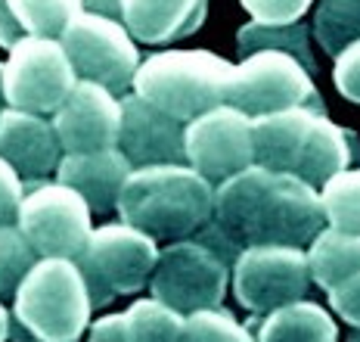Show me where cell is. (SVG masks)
<instances>
[{"label":"cell","mask_w":360,"mask_h":342,"mask_svg":"<svg viewBox=\"0 0 360 342\" xmlns=\"http://www.w3.org/2000/svg\"><path fill=\"white\" fill-rule=\"evenodd\" d=\"M314 0H243V6L258 22H276V25H289V22H302Z\"/></svg>","instance_id":"obj_30"},{"label":"cell","mask_w":360,"mask_h":342,"mask_svg":"<svg viewBox=\"0 0 360 342\" xmlns=\"http://www.w3.org/2000/svg\"><path fill=\"white\" fill-rule=\"evenodd\" d=\"M208 0H124V25L134 41L171 44L199 32Z\"/></svg>","instance_id":"obj_18"},{"label":"cell","mask_w":360,"mask_h":342,"mask_svg":"<svg viewBox=\"0 0 360 342\" xmlns=\"http://www.w3.org/2000/svg\"><path fill=\"white\" fill-rule=\"evenodd\" d=\"M233 69L236 65L208 50H165L140 63L134 91L162 113L190 125L227 103Z\"/></svg>","instance_id":"obj_4"},{"label":"cell","mask_w":360,"mask_h":342,"mask_svg":"<svg viewBox=\"0 0 360 342\" xmlns=\"http://www.w3.org/2000/svg\"><path fill=\"white\" fill-rule=\"evenodd\" d=\"M59 44L65 47L81 81H96L115 96L127 94V87L134 84V75L140 69V50L122 19L81 10L63 32Z\"/></svg>","instance_id":"obj_8"},{"label":"cell","mask_w":360,"mask_h":342,"mask_svg":"<svg viewBox=\"0 0 360 342\" xmlns=\"http://www.w3.org/2000/svg\"><path fill=\"white\" fill-rule=\"evenodd\" d=\"M6 106V65L0 63V109Z\"/></svg>","instance_id":"obj_35"},{"label":"cell","mask_w":360,"mask_h":342,"mask_svg":"<svg viewBox=\"0 0 360 342\" xmlns=\"http://www.w3.org/2000/svg\"><path fill=\"white\" fill-rule=\"evenodd\" d=\"M78 84L59 38H25L6 59V106L34 115H56Z\"/></svg>","instance_id":"obj_11"},{"label":"cell","mask_w":360,"mask_h":342,"mask_svg":"<svg viewBox=\"0 0 360 342\" xmlns=\"http://www.w3.org/2000/svg\"><path fill=\"white\" fill-rule=\"evenodd\" d=\"M186 162L212 184H221L255 165L252 115L224 103L193 118L186 125Z\"/></svg>","instance_id":"obj_12"},{"label":"cell","mask_w":360,"mask_h":342,"mask_svg":"<svg viewBox=\"0 0 360 342\" xmlns=\"http://www.w3.org/2000/svg\"><path fill=\"white\" fill-rule=\"evenodd\" d=\"M118 215L153 240H186L214 218V184L193 165H146L127 177Z\"/></svg>","instance_id":"obj_2"},{"label":"cell","mask_w":360,"mask_h":342,"mask_svg":"<svg viewBox=\"0 0 360 342\" xmlns=\"http://www.w3.org/2000/svg\"><path fill=\"white\" fill-rule=\"evenodd\" d=\"M131 171V159L118 146L100 153H65L56 168V181L75 187L87 199L90 209L106 215L118 209V199H122Z\"/></svg>","instance_id":"obj_16"},{"label":"cell","mask_w":360,"mask_h":342,"mask_svg":"<svg viewBox=\"0 0 360 342\" xmlns=\"http://www.w3.org/2000/svg\"><path fill=\"white\" fill-rule=\"evenodd\" d=\"M81 0H0V47L13 50L25 38H63Z\"/></svg>","instance_id":"obj_21"},{"label":"cell","mask_w":360,"mask_h":342,"mask_svg":"<svg viewBox=\"0 0 360 342\" xmlns=\"http://www.w3.org/2000/svg\"><path fill=\"white\" fill-rule=\"evenodd\" d=\"M245 327L258 342H335L339 324L320 302L298 299L292 305L270 311V315H252Z\"/></svg>","instance_id":"obj_22"},{"label":"cell","mask_w":360,"mask_h":342,"mask_svg":"<svg viewBox=\"0 0 360 342\" xmlns=\"http://www.w3.org/2000/svg\"><path fill=\"white\" fill-rule=\"evenodd\" d=\"M314 284L311 258L302 246H245L233 265V296L249 315L307 299Z\"/></svg>","instance_id":"obj_10"},{"label":"cell","mask_w":360,"mask_h":342,"mask_svg":"<svg viewBox=\"0 0 360 342\" xmlns=\"http://www.w3.org/2000/svg\"><path fill=\"white\" fill-rule=\"evenodd\" d=\"M230 277H233V267L212 246L199 243L196 236H186L159 252L149 289L155 299H162L171 308L196 315L205 308H221Z\"/></svg>","instance_id":"obj_7"},{"label":"cell","mask_w":360,"mask_h":342,"mask_svg":"<svg viewBox=\"0 0 360 342\" xmlns=\"http://www.w3.org/2000/svg\"><path fill=\"white\" fill-rule=\"evenodd\" d=\"M10 317H13V311H6L4 305H0V342L10 339Z\"/></svg>","instance_id":"obj_34"},{"label":"cell","mask_w":360,"mask_h":342,"mask_svg":"<svg viewBox=\"0 0 360 342\" xmlns=\"http://www.w3.org/2000/svg\"><path fill=\"white\" fill-rule=\"evenodd\" d=\"M184 333L186 315L155 296L90 324V342H184Z\"/></svg>","instance_id":"obj_17"},{"label":"cell","mask_w":360,"mask_h":342,"mask_svg":"<svg viewBox=\"0 0 360 342\" xmlns=\"http://www.w3.org/2000/svg\"><path fill=\"white\" fill-rule=\"evenodd\" d=\"M90 205L69 184H25L19 221L22 234L32 240L41 258H75L84 252L90 234Z\"/></svg>","instance_id":"obj_9"},{"label":"cell","mask_w":360,"mask_h":342,"mask_svg":"<svg viewBox=\"0 0 360 342\" xmlns=\"http://www.w3.org/2000/svg\"><path fill=\"white\" fill-rule=\"evenodd\" d=\"M37 265V249L32 246L19 224L0 227V299H16L22 280Z\"/></svg>","instance_id":"obj_27"},{"label":"cell","mask_w":360,"mask_h":342,"mask_svg":"<svg viewBox=\"0 0 360 342\" xmlns=\"http://www.w3.org/2000/svg\"><path fill=\"white\" fill-rule=\"evenodd\" d=\"M329 308H333L345 324L360 327V274H354L351 280H345L342 286H335L333 293H329Z\"/></svg>","instance_id":"obj_32"},{"label":"cell","mask_w":360,"mask_h":342,"mask_svg":"<svg viewBox=\"0 0 360 342\" xmlns=\"http://www.w3.org/2000/svg\"><path fill=\"white\" fill-rule=\"evenodd\" d=\"M333 78H335V87H339V94L345 100L360 106V38L354 44H348V47L335 56Z\"/></svg>","instance_id":"obj_31"},{"label":"cell","mask_w":360,"mask_h":342,"mask_svg":"<svg viewBox=\"0 0 360 342\" xmlns=\"http://www.w3.org/2000/svg\"><path fill=\"white\" fill-rule=\"evenodd\" d=\"M118 150L134 168L184 165L186 162V122L162 113L137 91L122 96V137ZM190 165V162H186Z\"/></svg>","instance_id":"obj_14"},{"label":"cell","mask_w":360,"mask_h":342,"mask_svg":"<svg viewBox=\"0 0 360 342\" xmlns=\"http://www.w3.org/2000/svg\"><path fill=\"white\" fill-rule=\"evenodd\" d=\"M348 342H360V327H354V330H351V336H348Z\"/></svg>","instance_id":"obj_36"},{"label":"cell","mask_w":360,"mask_h":342,"mask_svg":"<svg viewBox=\"0 0 360 342\" xmlns=\"http://www.w3.org/2000/svg\"><path fill=\"white\" fill-rule=\"evenodd\" d=\"M81 10L103 13V16H112V19L124 22V0H81Z\"/></svg>","instance_id":"obj_33"},{"label":"cell","mask_w":360,"mask_h":342,"mask_svg":"<svg viewBox=\"0 0 360 342\" xmlns=\"http://www.w3.org/2000/svg\"><path fill=\"white\" fill-rule=\"evenodd\" d=\"M326 224L360 234V168H345L320 187Z\"/></svg>","instance_id":"obj_26"},{"label":"cell","mask_w":360,"mask_h":342,"mask_svg":"<svg viewBox=\"0 0 360 342\" xmlns=\"http://www.w3.org/2000/svg\"><path fill=\"white\" fill-rule=\"evenodd\" d=\"M184 342H258V339L230 311L205 308V311H196V315H186Z\"/></svg>","instance_id":"obj_28"},{"label":"cell","mask_w":360,"mask_h":342,"mask_svg":"<svg viewBox=\"0 0 360 342\" xmlns=\"http://www.w3.org/2000/svg\"><path fill=\"white\" fill-rule=\"evenodd\" d=\"M53 128L65 153L115 150L122 137V100L96 81H78L53 115Z\"/></svg>","instance_id":"obj_13"},{"label":"cell","mask_w":360,"mask_h":342,"mask_svg":"<svg viewBox=\"0 0 360 342\" xmlns=\"http://www.w3.org/2000/svg\"><path fill=\"white\" fill-rule=\"evenodd\" d=\"M314 115H317V109L295 106V109H283V113L252 118L255 162L270 171H289L292 175L307 140V131L314 125Z\"/></svg>","instance_id":"obj_19"},{"label":"cell","mask_w":360,"mask_h":342,"mask_svg":"<svg viewBox=\"0 0 360 342\" xmlns=\"http://www.w3.org/2000/svg\"><path fill=\"white\" fill-rule=\"evenodd\" d=\"M311 28L320 47L339 56L348 44L360 38V0H320Z\"/></svg>","instance_id":"obj_25"},{"label":"cell","mask_w":360,"mask_h":342,"mask_svg":"<svg viewBox=\"0 0 360 342\" xmlns=\"http://www.w3.org/2000/svg\"><path fill=\"white\" fill-rule=\"evenodd\" d=\"M227 103L252 118L295 106H311L323 113V100L314 87L311 72L283 50H258L245 56L233 69Z\"/></svg>","instance_id":"obj_6"},{"label":"cell","mask_w":360,"mask_h":342,"mask_svg":"<svg viewBox=\"0 0 360 342\" xmlns=\"http://www.w3.org/2000/svg\"><path fill=\"white\" fill-rule=\"evenodd\" d=\"M159 240L127 221H112L90 234L78 267L87 280L94 305H109L115 296H131L149 286L159 262Z\"/></svg>","instance_id":"obj_5"},{"label":"cell","mask_w":360,"mask_h":342,"mask_svg":"<svg viewBox=\"0 0 360 342\" xmlns=\"http://www.w3.org/2000/svg\"><path fill=\"white\" fill-rule=\"evenodd\" d=\"M63 144L50 122L25 109H0V156L22 175L25 184H41L63 162Z\"/></svg>","instance_id":"obj_15"},{"label":"cell","mask_w":360,"mask_h":342,"mask_svg":"<svg viewBox=\"0 0 360 342\" xmlns=\"http://www.w3.org/2000/svg\"><path fill=\"white\" fill-rule=\"evenodd\" d=\"M236 47L243 56L258 53V50H283V53L295 56L311 75L317 72V63H314V53H311V41H307V25H302V22L276 25V22L252 19L249 25L239 28Z\"/></svg>","instance_id":"obj_24"},{"label":"cell","mask_w":360,"mask_h":342,"mask_svg":"<svg viewBox=\"0 0 360 342\" xmlns=\"http://www.w3.org/2000/svg\"><path fill=\"white\" fill-rule=\"evenodd\" d=\"M354 156H360V140L351 131H345L342 125H335L333 118H326V113H317L292 175L320 190L329 177L351 168Z\"/></svg>","instance_id":"obj_20"},{"label":"cell","mask_w":360,"mask_h":342,"mask_svg":"<svg viewBox=\"0 0 360 342\" xmlns=\"http://www.w3.org/2000/svg\"><path fill=\"white\" fill-rule=\"evenodd\" d=\"M22 199H25V181L10 162L0 156V227L16 224Z\"/></svg>","instance_id":"obj_29"},{"label":"cell","mask_w":360,"mask_h":342,"mask_svg":"<svg viewBox=\"0 0 360 342\" xmlns=\"http://www.w3.org/2000/svg\"><path fill=\"white\" fill-rule=\"evenodd\" d=\"M307 258H311L314 284L333 293L335 286L360 274V234L326 224L307 246Z\"/></svg>","instance_id":"obj_23"},{"label":"cell","mask_w":360,"mask_h":342,"mask_svg":"<svg viewBox=\"0 0 360 342\" xmlns=\"http://www.w3.org/2000/svg\"><path fill=\"white\" fill-rule=\"evenodd\" d=\"M87 280L75 258H41L13 299V342H78L90 327Z\"/></svg>","instance_id":"obj_3"},{"label":"cell","mask_w":360,"mask_h":342,"mask_svg":"<svg viewBox=\"0 0 360 342\" xmlns=\"http://www.w3.org/2000/svg\"><path fill=\"white\" fill-rule=\"evenodd\" d=\"M214 221L239 246H311L326 227L320 190L289 171L249 165L214 187Z\"/></svg>","instance_id":"obj_1"}]
</instances>
